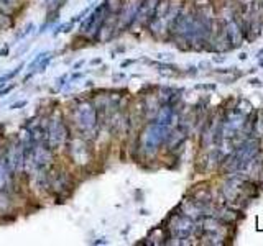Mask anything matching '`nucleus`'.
<instances>
[{
    "label": "nucleus",
    "mask_w": 263,
    "mask_h": 246,
    "mask_svg": "<svg viewBox=\"0 0 263 246\" xmlns=\"http://www.w3.org/2000/svg\"><path fill=\"white\" fill-rule=\"evenodd\" d=\"M72 123L76 125V130L81 136H84L89 141L94 139L99 133V128H101V121H99L97 109L94 104L89 100L76 104V107L72 109Z\"/></svg>",
    "instance_id": "obj_1"
},
{
    "label": "nucleus",
    "mask_w": 263,
    "mask_h": 246,
    "mask_svg": "<svg viewBox=\"0 0 263 246\" xmlns=\"http://www.w3.org/2000/svg\"><path fill=\"white\" fill-rule=\"evenodd\" d=\"M168 136V127L161 125L158 121H153L150 127L145 130V133L142 136V148L143 151L152 154L158 150V146L166 139Z\"/></svg>",
    "instance_id": "obj_2"
},
{
    "label": "nucleus",
    "mask_w": 263,
    "mask_h": 246,
    "mask_svg": "<svg viewBox=\"0 0 263 246\" xmlns=\"http://www.w3.org/2000/svg\"><path fill=\"white\" fill-rule=\"evenodd\" d=\"M45 131V139L48 141V145L56 150L61 145L66 143L68 139V130H66L63 118L61 117H51L46 121V127L43 128Z\"/></svg>",
    "instance_id": "obj_3"
},
{
    "label": "nucleus",
    "mask_w": 263,
    "mask_h": 246,
    "mask_svg": "<svg viewBox=\"0 0 263 246\" xmlns=\"http://www.w3.org/2000/svg\"><path fill=\"white\" fill-rule=\"evenodd\" d=\"M69 153H71L72 161L76 164H79V166H84V164L90 162V159H92V150H90L89 139H86L81 135L71 139Z\"/></svg>",
    "instance_id": "obj_4"
},
{
    "label": "nucleus",
    "mask_w": 263,
    "mask_h": 246,
    "mask_svg": "<svg viewBox=\"0 0 263 246\" xmlns=\"http://www.w3.org/2000/svg\"><path fill=\"white\" fill-rule=\"evenodd\" d=\"M20 7V0H0V13L12 15Z\"/></svg>",
    "instance_id": "obj_5"
},
{
    "label": "nucleus",
    "mask_w": 263,
    "mask_h": 246,
    "mask_svg": "<svg viewBox=\"0 0 263 246\" xmlns=\"http://www.w3.org/2000/svg\"><path fill=\"white\" fill-rule=\"evenodd\" d=\"M22 69H23V64L16 66V68H15V69H13L12 72H7V74H4V76L0 77V89H2V87H4V86L7 84L8 80H12V79H13V77H15L16 74H18V72H20Z\"/></svg>",
    "instance_id": "obj_6"
},
{
    "label": "nucleus",
    "mask_w": 263,
    "mask_h": 246,
    "mask_svg": "<svg viewBox=\"0 0 263 246\" xmlns=\"http://www.w3.org/2000/svg\"><path fill=\"white\" fill-rule=\"evenodd\" d=\"M46 54H48V53H40V54H38V56L35 57V59H33V61L30 63V66H28V68L31 69V72H35V68H36V66H38V64L41 63V59H43V57H45Z\"/></svg>",
    "instance_id": "obj_7"
},
{
    "label": "nucleus",
    "mask_w": 263,
    "mask_h": 246,
    "mask_svg": "<svg viewBox=\"0 0 263 246\" xmlns=\"http://www.w3.org/2000/svg\"><path fill=\"white\" fill-rule=\"evenodd\" d=\"M33 28H35V25H33V23H28V25H27V27H25V28H23V31H22V33H20V35H18V36H16V38H18V39H20V38H22V39H23V38H27V36L30 35V33L33 31Z\"/></svg>",
    "instance_id": "obj_8"
},
{
    "label": "nucleus",
    "mask_w": 263,
    "mask_h": 246,
    "mask_svg": "<svg viewBox=\"0 0 263 246\" xmlns=\"http://www.w3.org/2000/svg\"><path fill=\"white\" fill-rule=\"evenodd\" d=\"M51 57H53V56L48 53V54L43 57V59H41V64H40V68H38V71H40V72H43V71H45V68L49 64V61H51Z\"/></svg>",
    "instance_id": "obj_9"
},
{
    "label": "nucleus",
    "mask_w": 263,
    "mask_h": 246,
    "mask_svg": "<svg viewBox=\"0 0 263 246\" xmlns=\"http://www.w3.org/2000/svg\"><path fill=\"white\" fill-rule=\"evenodd\" d=\"M16 87V84H10V86H8V87H4V89H0V98H2V97H5L7 94H10L12 92V90Z\"/></svg>",
    "instance_id": "obj_10"
},
{
    "label": "nucleus",
    "mask_w": 263,
    "mask_h": 246,
    "mask_svg": "<svg viewBox=\"0 0 263 246\" xmlns=\"http://www.w3.org/2000/svg\"><path fill=\"white\" fill-rule=\"evenodd\" d=\"M27 105V100H20V102H16L10 107V110H16V109H22V107Z\"/></svg>",
    "instance_id": "obj_11"
},
{
    "label": "nucleus",
    "mask_w": 263,
    "mask_h": 246,
    "mask_svg": "<svg viewBox=\"0 0 263 246\" xmlns=\"http://www.w3.org/2000/svg\"><path fill=\"white\" fill-rule=\"evenodd\" d=\"M66 77H68V76H63L61 79H58V89L64 86V80H66Z\"/></svg>",
    "instance_id": "obj_12"
},
{
    "label": "nucleus",
    "mask_w": 263,
    "mask_h": 246,
    "mask_svg": "<svg viewBox=\"0 0 263 246\" xmlns=\"http://www.w3.org/2000/svg\"><path fill=\"white\" fill-rule=\"evenodd\" d=\"M7 53H8V46H4L2 49H0V56H2V57H4Z\"/></svg>",
    "instance_id": "obj_13"
},
{
    "label": "nucleus",
    "mask_w": 263,
    "mask_h": 246,
    "mask_svg": "<svg viewBox=\"0 0 263 246\" xmlns=\"http://www.w3.org/2000/svg\"><path fill=\"white\" fill-rule=\"evenodd\" d=\"M82 64H84V61H79V63H76V64H74V68H72V69H79Z\"/></svg>",
    "instance_id": "obj_14"
}]
</instances>
